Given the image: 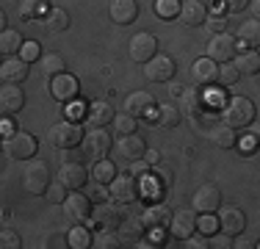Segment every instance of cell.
<instances>
[{"label":"cell","mask_w":260,"mask_h":249,"mask_svg":"<svg viewBox=\"0 0 260 249\" xmlns=\"http://www.w3.org/2000/svg\"><path fill=\"white\" fill-rule=\"evenodd\" d=\"M177 17H180L183 25H188V28H197V25L205 22L208 6L202 3V0H180V11H177Z\"/></svg>","instance_id":"ac0fdd59"},{"label":"cell","mask_w":260,"mask_h":249,"mask_svg":"<svg viewBox=\"0 0 260 249\" xmlns=\"http://www.w3.org/2000/svg\"><path fill=\"white\" fill-rule=\"evenodd\" d=\"M144 161H147L150 166H155V164H160V152H158V149H147V152H144Z\"/></svg>","instance_id":"db71d44e"},{"label":"cell","mask_w":260,"mask_h":249,"mask_svg":"<svg viewBox=\"0 0 260 249\" xmlns=\"http://www.w3.org/2000/svg\"><path fill=\"white\" fill-rule=\"evenodd\" d=\"M25 108V91L20 89L17 83H6L0 89V114L6 116H14Z\"/></svg>","instance_id":"9a60e30c"},{"label":"cell","mask_w":260,"mask_h":249,"mask_svg":"<svg viewBox=\"0 0 260 249\" xmlns=\"http://www.w3.org/2000/svg\"><path fill=\"white\" fill-rule=\"evenodd\" d=\"M58 180L70 191H78V189H83V185L89 183V172H86V166L78 164V161H64L61 169H58Z\"/></svg>","instance_id":"7c38bea8"},{"label":"cell","mask_w":260,"mask_h":249,"mask_svg":"<svg viewBox=\"0 0 260 249\" xmlns=\"http://www.w3.org/2000/svg\"><path fill=\"white\" fill-rule=\"evenodd\" d=\"M17 55H20L25 64H34V61L39 58V42H22V47Z\"/></svg>","instance_id":"7bdbcfd3"},{"label":"cell","mask_w":260,"mask_h":249,"mask_svg":"<svg viewBox=\"0 0 260 249\" xmlns=\"http://www.w3.org/2000/svg\"><path fill=\"white\" fill-rule=\"evenodd\" d=\"M152 11H155L160 20H172V17H177V11H180V0H155V3H152Z\"/></svg>","instance_id":"74e56055"},{"label":"cell","mask_w":260,"mask_h":249,"mask_svg":"<svg viewBox=\"0 0 260 249\" xmlns=\"http://www.w3.org/2000/svg\"><path fill=\"white\" fill-rule=\"evenodd\" d=\"M210 133H213V141H216V144H219L221 149H230V147H235V133H233V128L221 124V128H213Z\"/></svg>","instance_id":"ab89813d"},{"label":"cell","mask_w":260,"mask_h":249,"mask_svg":"<svg viewBox=\"0 0 260 249\" xmlns=\"http://www.w3.org/2000/svg\"><path fill=\"white\" fill-rule=\"evenodd\" d=\"M202 25H208V28L213 30V34H224V30H227V17L216 11V14H208Z\"/></svg>","instance_id":"ee69618b"},{"label":"cell","mask_w":260,"mask_h":249,"mask_svg":"<svg viewBox=\"0 0 260 249\" xmlns=\"http://www.w3.org/2000/svg\"><path fill=\"white\" fill-rule=\"evenodd\" d=\"M0 30H6V11L0 9Z\"/></svg>","instance_id":"680465c9"},{"label":"cell","mask_w":260,"mask_h":249,"mask_svg":"<svg viewBox=\"0 0 260 249\" xmlns=\"http://www.w3.org/2000/svg\"><path fill=\"white\" fill-rule=\"evenodd\" d=\"M238 78H241V72L235 70L233 61H224V64L219 67V72H216V83H221V86H233V83H238Z\"/></svg>","instance_id":"f35d334b"},{"label":"cell","mask_w":260,"mask_h":249,"mask_svg":"<svg viewBox=\"0 0 260 249\" xmlns=\"http://www.w3.org/2000/svg\"><path fill=\"white\" fill-rule=\"evenodd\" d=\"M216 72H219V64L210 61V58H197L194 64H191V80H194L200 89L216 83Z\"/></svg>","instance_id":"ffe728a7"},{"label":"cell","mask_w":260,"mask_h":249,"mask_svg":"<svg viewBox=\"0 0 260 249\" xmlns=\"http://www.w3.org/2000/svg\"><path fill=\"white\" fill-rule=\"evenodd\" d=\"M47 30H53V34H61V30H67L70 28V14H67L64 9H50L47 11Z\"/></svg>","instance_id":"e575fe53"},{"label":"cell","mask_w":260,"mask_h":249,"mask_svg":"<svg viewBox=\"0 0 260 249\" xmlns=\"http://www.w3.org/2000/svg\"><path fill=\"white\" fill-rule=\"evenodd\" d=\"M64 67H67V61H64V55H61V53H47L45 58H42V72H45L47 78H55V75L67 72Z\"/></svg>","instance_id":"d590c367"},{"label":"cell","mask_w":260,"mask_h":249,"mask_svg":"<svg viewBox=\"0 0 260 249\" xmlns=\"http://www.w3.org/2000/svg\"><path fill=\"white\" fill-rule=\"evenodd\" d=\"M166 230H169L172 238L185 241L191 233H197V216H194V210H177V213H172Z\"/></svg>","instance_id":"4fadbf2b"},{"label":"cell","mask_w":260,"mask_h":249,"mask_svg":"<svg viewBox=\"0 0 260 249\" xmlns=\"http://www.w3.org/2000/svg\"><path fill=\"white\" fill-rule=\"evenodd\" d=\"M91 177H94L97 183H105V185H108L111 180L116 177V166L111 164V161L100 158V161H94V166H91Z\"/></svg>","instance_id":"836d02e7"},{"label":"cell","mask_w":260,"mask_h":249,"mask_svg":"<svg viewBox=\"0 0 260 249\" xmlns=\"http://www.w3.org/2000/svg\"><path fill=\"white\" fill-rule=\"evenodd\" d=\"M125 219V213H122V205H108V202H100V208L94 210V222L100 224V227H108V230H116L119 227V222Z\"/></svg>","instance_id":"cb8c5ba5"},{"label":"cell","mask_w":260,"mask_h":249,"mask_svg":"<svg viewBox=\"0 0 260 249\" xmlns=\"http://www.w3.org/2000/svg\"><path fill=\"white\" fill-rule=\"evenodd\" d=\"M20 47H22L20 30H11V28L0 30V53H3V55H17V53H20Z\"/></svg>","instance_id":"f546056e"},{"label":"cell","mask_w":260,"mask_h":249,"mask_svg":"<svg viewBox=\"0 0 260 249\" xmlns=\"http://www.w3.org/2000/svg\"><path fill=\"white\" fill-rule=\"evenodd\" d=\"M185 246H188V249H208V238H205V235H194V233H191L188 238H185Z\"/></svg>","instance_id":"f907efd6"},{"label":"cell","mask_w":260,"mask_h":249,"mask_svg":"<svg viewBox=\"0 0 260 249\" xmlns=\"http://www.w3.org/2000/svg\"><path fill=\"white\" fill-rule=\"evenodd\" d=\"M91 199V202H105V199H111V194H108V189H105V183H91L89 185V194H86Z\"/></svg>","instance_id":"bcb514c9"},{"label":"cell","mask_w":260,"mask_h":249,"mask_svg":"<svg viewBox=\"0 0 260 249\" xmlns=\"http://www.w3.org/2000/svg\"><path fill=\"white\" fill-rule=\"evenodd\" d=\"M155 55H158V39L152 34H136L130 39V58L136 64H147Z\"/></svg>","instance_id":"9c48e42d"},{"label":"cell","mask_w":260,"mask_h":249,"mask_svg":"<svg viewBox=\"0 0 260 249\" xmlns=\"http://www.w3.org/2000/svg\"><path fill=\"white\" fill-rule=\"evenodd\" d=\"M111 149V136L103 128H91L89 133H83V155H89V161H100Z\"/></svg>","instance_id":"30bf717a"},{"label":"cell","mask_w":260,"mask_h":249,"mask_svg":"<svg viewBox=\"0 0 260 249\" xmlns=\"http://www.w3.org/2000/svg\"><path fill=\"white\" fill-rule=\"evenodd\" d=\"M45 197L50 199V202L61 205V202L67 199V185L61 183V180H58V183H50V185H47V191H45Z\"/></svg>","instance_id":"b9f144b4"},{"label":"cell","mask_w":260,"mask_h":249,"mask_svg":"<svg viewBox=\"0 0 260 249\" xmlns=\"http://www.w3.org/2000/svg\"><path fill=\"white\" fill-rule=\"evenodd\" d=\"M0 78H3L6 83H17V86H20L22 80L28 78V64L20 58V55H11L9 61L0 64Z\"/></svg>","instance_id":"603a6c76"},{"label":"cell","mask_w":260,"mask_h":249,"mask_svg":"<svg viewBox=\"0 0 260 249\" xmlns=\"http://www.w3.org/2000/svg\"><path fill=\"white\" fill-rule=\"evenodd\" d=\"M47 0H22L20 6V17H25V20H36V17H45L47 14Z\"/></svg>","instance_id":"8d00e7d4"},{"label":"cell","mask_w":260,"mask_h":249,"mask_svg":"<svg viewBox=\"0 0 260 249\" xmlns=\"http://www.w3.org/2000/svg\"><path fill=\"white\" fill-rule=\"evenodd\" d=\"M91 238H94V235L89 233V227H83V224H72L70 235H67V244H70L72 249H89Z\"/></svg>","instance_id":"4dcf8cb0"},{"label":"cell","mask_w":260,"mask_h":249,"mask_svg":"<svg viewBox=\"0 0 260 249\" xmlns=\"http://www.w3.org/2000/svg\"><path fill=\"white\" fill-rule=\"evenodd\" d=\"M0 152H3V141H0Z\"/></svg>","instance_id":"91938a15"},{"label":"cell","mask_w":260,"mask_h":249,"mask_svg":"<svg viewBox=\"0 0 260 249\" xmlns=\"http://www.w3.org/2000/svg\"><path fill=\"white\" fill-rule=\"evenodd\" d=\"M235 144L241 147V152H252L255 149V139H244V141H235Z\"/></svg>","instance_id":"11a10c76"},{"label":"cell","mask_w":260,"mask_h":249,"mask_svg":"<svg viewBox=\"0 0 260 249\" xmlns=\"http://www.w3.org/2000/svg\"><path fill=\"white\" fill-rule=\"evenodd\" d=\"M155 97L147 95V91H133L127 100H125V114L136 116V119H152V111H155Z\"/></svg>","instance_id":"5bb4252c"},{"label":"cell","mask_w":260,"mask_h":249,"mask_svg":"<svg viewBox=\"0 0 260 249\" xmlns=\"http://www.w3.org/2000/svg\"><path fill=\"white\" fill-rule=\"evenodd\" d=\"M0 64H3V53H0Z\"/></svg>","instance_id":"94428289"},{"label":"cell","mask_w":260,"mask_h":249,"mask_svg":"<svg viewBox=\"0 0 260 249\" xmlns=\"http://www.w3.org/2000/svg\"><path fill=\"white\" fill-rule=\"evenodd\" d=\"M22 185H25V191H28V194H34V197L45 194L47 185H50V169H47L45 161L28 158L25 169H22Z\"/></svg>","instance_id":"7a4b0ae2"},{"label":"cell","mask_w":260,"mask_h":249,"mask_svg":"<svg viewBox=\"0 0 260 249\" xmlns=\"http://www.w3.org/2000/svg\"><path fill=\"white\" fill-rule=\"evenodd\" d=\"M61 205H64V219L70 222V224H83V222H89L91 199L86 197V194H80V189L72 191V194H67V199H64Z\"/></svg>","instance_id":"5b68a950"},{"label":"cell","mask_w":260,"mask_h":249,"mask_svg":"<svg viewBox=\"0 0 260 249\" xmlns=\"http://www.w3.org/2000/svg\"><path fill=\"white\" fill-rule=\"evenodd\" d=\"M194 210L197 213H216L221 208V189L216 183H205L194 191Z\"/></svg>","instance_id":"ba28073f"},{"label":"cell","mask_w":260,"mask_h":249,"mask_svg":"<svg viewBox=\"0 0 260 249\" xmlns=\"http://www.w3.org/2000/svg\"><path fill=\"white\" fill-rule=\"evenodd\" d=\"M111 199L114 202H119V205H133V202H139L141 199V180H136V177H130V174H116L114 180H111Z\"/></svg>","instance_id":"277c9868"},{"label":"cell","mask_w":260,"mask_h":249,"mask_svg":"<svg viewBox=\"0 0 260 249\" xmlns=\"http://www.w3.org/2000/svg\"><path fill=\"white\" fill-rule=\"evenodd\" d=\"M50 91L58 103H70V100L78 97V80L72 78L70 72H61L50 80Z\"/></svg>","instance_id":"d6986e66"},{"label":"cell","mask_w":260,"mask_h":249,"mask_svg":"<svg viewBox=\"0 0 260 249\" xmlns=\"http://www.w3.org/2000/svg\"><path fill=\"white\" fill-rule=\"evenodd\" d=\"M219 227H221V233H227V235H241L246 230V213L241 208L227 205V208H221Z\"/></svg>","instance_id":"2e32d148"},{"label":"cell","mask_w":260,"mask_h":249,"mask_svg":"<svg viewBox=\"0 0 260 249\" xmlns=\"http://www.w3.org/2000/svg\"><path fill=\"white\" fill-rule=\"evenodd\" d=\"M136 17H139V3L136 0H114L111 3V22L130 25Z\"/></svg>","instance_id":"d4e9b609"},{"label":"cell","mask_w":260,"mask_h":249,"mask_svg":"<svg viewBox=\"0 0 260 249\" xmlns=\"http://www.w3.org/2000/svg\"><path fill=\"white\" fill-rule=\"evenodd\" d=\"M205 95H202V89H183L180 91V114L185 116H200V114H205L208 111V103H205Z\"/></svg>","instance_id":"e0dca14e"},{"label":"cell","mask_w":260,"mask_h":249,"mask_svg":"<svg viewBox=\"0 0 260 249\" xmlns=\"http://www.w3.org/2000/svg\"><path fill=\"white\" fill-rule=\"evenodd\" d=\"M91 246L94 249H119V233L116 230H108V227H103L100 233L91 238Z\"/></svg>","instance_id":"d6a6232c"},{"label":"cell","mask_w":260,"mask_h":249,"mask_svg":"<svg viewBox=\"0 0 260 249\" xmlns=\"http://www.w3.org/2000/svg\"><path fill=\"white\" fill-rule=\"evenodd\" d=\"M111 119H114V114H111V105L105 103V100L91 103V108H89V124L91 128H103V124H108Z\"/></svg>","instance_id":"f1b7e54d"},{"label":"cell","mask_w":260,"mask_h":249,"mask_svg":"<svg viewBox=\"0 0 260 249\" xmlns=\"http://www.w3.org/2000/svg\"><path fill=\"white\" fill-rule=\"evenodd\" d=\"M197 227H200V233H216V227H219V219H216L213 213H202V219L197 222Z\"/></svg>","instance_id":"c3c4849f"},{"label":"cell","mask_w":260,"mask_h":249,"mask_svg":"<svg viewBox=\"0 0 260 249\" xmlns=\"http://www.w3.org/2000/svg\"><path fill=\"white\" fill-rule=\"evenodd\" d=\"M221 3H224L230 11H244L246 6H249V0H221Z\"/></svg>","instance_id":"f5cc1de1"},{"label":"cell","mask_w":260,"mask_h":249,"mask_svg":"<svg viewBox=\"0 0 260 249\" xmlns=\"http://www.w3.org/2000/svg\"><path fill=\"white\" fill-rule=\"evenodd\" d=\"M116 152H119L122 161H127V164H130V161L144 158L147 144H144V139H141V136L130 133V136H122V139H119V144H116Z\"/></svg>","instance_id":"44dd1931"},{"label":"cell","mask_w":260,"mask_h":249,"mask_svg":"<svg viewBox=\"0 0 260 249\" xmlns=\"http://www.w3.org/2000/svg\"><path fill=\"white\" fill-rule=\"evenodd\" d=\"M147 172H150V164H147L144 158H139V161H130V169H127V174H130V177H136V180H144V177H147Z\"/></svg>","instance_id":"7dc6e473"},{"label":"cell","mask_w":260,"mask_h":249,"mask_svg":"<svg viewBox=\"0 0 260 249\" xmlns=\"http://www.w3.org/2000/svg\"><path fill=\"white\" fill-rule=\"evenodd\" d=\"M155 180L160 185H166L169 189V183H172V169H166V166H158L155 164Z\"/></svg>","instance_id":"816d5d0a"},{"label":"cell","mask_w":260,"mask_h":249,"mask_svg":"<svg viewBox=\"0 0 260 249\" xmlns=\"http://www.w3.org/2000/svg\"><path fill=\"white\" fill-rule=\"evenodd\" d=\"M116 233H119V244L122 246H136L141 238H144V224L141 219H122L119 227H116Z\"/></svg>","instance_id":"7402d4cb"},{"label":"cell","mask_w":260,"mask_h":249,"mask_svg":"<svg viewBox=\"0 0 260 249\" xmlns=\"http://www.w3.org/2000/svg\"><path fill=\"white\" fill-rule=\"evenodd\" d=\"M22 241L14 230H0V249H20Z\"/></svg>","instance_id":"f6af8a7d"},{"label":"cell","mask_w":260,"mask_h":249,"mask_svg":"<svg viewBox=\"0 0 260 249\" xmlns=\"http://www.w3.org/2000/svg\"><path fill=\"white\" fill-rule=\"evenodd\" d=\"M50 141L58 149H72L83 141V128L78 122H58L50 128Z\"/></svg>","instance_id":"8992f818"},{"label":"cell","mask_w":260,"mask_h":249,"mask_svg":"<svg viewBox=\"0 0 260 249\" xmlns=\"http://www.w3.org/2000/svg\"><path fill=\"white\" fill-rule=\"evenodd\" d=\"M36 139L30 133H25V130H14V133H9V139L3 141V152L9 155V158L14 161H28L36 155Z\"/></svg>","instance_id":"3957f363"},{"label":"cell","mask_w":260,"mask_h":249,"mask_svg":"<svg viewBox=\"0 0 260 249\" xmlns=\"http://www.w3.org/2000/svg\"><path fill=\"white\" fill-rule=\"evenodd\" d=\"M233 64H235V70L238 72H244V75H257L260 72V55H257V50H246V53H241V55H233Z\"/></svg>","instance_id":"4316f807"},{"label":"cell","mask_w":260,"mask_h":249,"mask_svg":"<svg viewBox=\"0 0 260 249\" xmlns=\"http://www.w3.org/2000/svg\"><path fill=\"white\" fill-rule=\"evenodd\" d=\"M208 249H233V241H230V235H227V233H221V235H213V238L208 241Z\"/></svg>","instance_id":"681fc988"},{"label":"cell","mask_w":260,"mask_h":249,"mask_svg":"<svg viewBox=\"0 0 260 249\" xmlns=\"http://www.w3.org/2000/svg\"><path fill=\"white\" fill-rule=\"evenodd\" d=\"M136 116H130V114H116L114 116V130L119 136H130V133H136Z\"/></svg>","instance_id":"60d3db41"},{"label":"cell","mask_w":260,"mask_h":249,"mask_svg":"<svg viewBox=\"0 0 260 249\" xmlns=\"http://www.w3.org/2000/svg\"><path fill=\"white\" fill-rule=\"evenodd\" d=\"M257 111H255V103L249 97H233L227 100V105L221 108V119H224L227 128H249L255 122Z\"/></svg>","instance_id":"6da1fadb"},{"label":"cell","mask_w":260,"mask_h":249,"mask_svg":"<svg viewBox=\"0 0 260 249\" xmlns=\"http://www.w3.org/2000/svg\"><path fill=\"white\" fill-rule=\"evenodd\" d=\"M238 39L244 42V45H249V47H257V45H260V25H257V20L241 22ZM244 45H238V47H244Z\"/></svg>","instance_id":"1f68e13d"},{"label":"cell","mask_w":260,"mask_h":249,"mask_svg":"<svg viewBox=\"0 0 260 249\" xmlns=\"http://www.w3.org/2000/svg\"><path fill=\"white\" fill-rule=\"evenodd\" d=\"M175 61H172V55H155V58H150L144 64V75L152 80V83H166V80L175 78Z\"/></svg>","instance_id":"8fae6325"},{"label":"cell","mask_w":260,"mask_h":249,"mask_svg":"<svg viewBox=\"0 0 260 249\" xmlns=\"http://www.w3.org/2000/svg\"><path fill=\"white\" fill-rule=\"evenodd\" d=\"M155 119L160 128H177L183 119V114H180V108L177 105H172V103H164V105H158L155 108Z\"/></svg>","instance_id":"83f0119b"},{"label":"cell","mask_w":260,"mask_h":249,"mask_svg":"<svg viewBox=\"0 0 260 249\" xmlns=\"http://www.w3.org/2000/svg\"><path fill=\"white\" fill-rule=\"evenodd\" d=\"M180 91H183L180 83H172V86H169V95H172V97H180Z\"/></svg>","instance_id":"9f6ffc18"},{"label":"cell","mask_w":260,"mask_h":249,"mask_svg":"<svg viewBox=\"0 0 260 249\" xmlns=\"http://www.w3.org/2000/svg\"><path fill=\"white\" fill-rule=\"evenodd\" d=\"M169 219H172V213H169V208H166V205H150V208L141 213V224H144V230H155V227H164L166 230Z\"/></svg>","instance_id":"484cf974"},{"label":"cell","mask_w":260,"mask_h":249,"mask_svg":"<svg viewBox=\"0 0 260 249\" xmlns=\"http://www.w3.org/2000/svg\"><path fill=\"white\" fill-rule=\"evenodd\" d=\"M238 53V39L224 34H213V39L208 42V58L216 61V64H224V61H233V55Z\"/></svg>","instance_id":"52a82bcc"},{"label":"cell","mask_w":260,"mask_h":249,"mask_svg":"<svg viewBox=\"0 0 260 249\" xmlns=\"http://www.w3.org/2000/svg\"><path fill=\"white\" fill-rule=\"evenodd\" d=\"M233 246H235V249H249V246H255V244H252V241H235Z\"/></svg>","instance_id":"6f0895ef"}]
</instances>
